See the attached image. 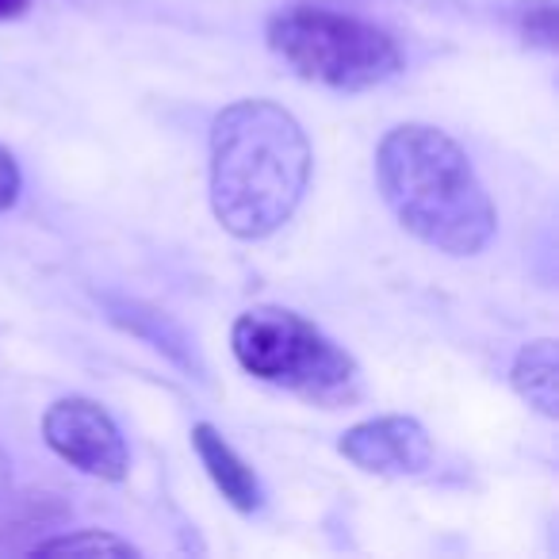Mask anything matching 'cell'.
<instances>
[{"label": "cell", "instance_id": "1", "mask_svg": "<svg viewBox=\"0 0 559 559\" xmlns=\"http://www.w3.org/2000/svg\"><path fill=\"white\" fill-rule=\"evenodd\" d=\"M311 185V142L272 100H234L211 123V211L226 234L261 241L296 215Z\"/></svg>", "mask_w": 559, "mask_h": 559}, {"label": "cell", "instance_id": "2", "mask_svg": "<svg viewBox=\"0 0 559 559\" xmlns=\"http://www.w3.org/2000/svg\"><path fill=\"white\" fill-rule=\"evenodd\" d=\"M376 180L391 215L429 249L475 257L498 230L495 203L467 154L444 131L403 123L376 150Z\"/></svg>", "mask_w": 559, "mask_h": 559}, {"label": "cell", "instance_id": "3", "mask_svg": "<svg viewBox=\"0 0 559 559\" xmlns=\"http://www.w3.org/2000/svg\"><path fill=\"white\" fill-rule=\"evenodd\" d=\"M230 349L253 380L314 406H349L360 395V368L334 337L284 307H253L230 330Z\"/></svg>", "mask_w": 559, "mask_h": 559}, {"label": "cell", "instance_id": "4", "mask_svg": "<svg viewBox=\"0 0 559 559\" xmlns=\"http://www.w3.org/2000/svg\"><path fill=\"white\" fill-rule=\"evenodd\" d=\"M264 39L304 81L337 93H365L403 70V50L383 27L314 4L276 12Z\"/></svg>", "mask_w": 559, "mask_h": 559}, {"label": "cell", "instance_id": "5", "mask_svg": "<svg viewBox=\"0 0 559 559\" xmlns=\"http://www.w3.org/2000/svg\"><path fill=\"white\" fill-rule=\"evenodd\" d=\"M43 437L66 464L93 475V479L119 483L131 467V452H127L116 418L85 395L50 403L43 414Z\"/></svg>", "mask_w": 559, "mask_h": 559}, {"label": "cell", "instance_id": "6", "mask_svg": "<svg viewBox=\"0 0 559 559\" xmlns=\"http://www.w3.org/2000/svg\"><path fill=\"white\" fill-rule=\"evenodd\" d=\"M349 464H357L368 475H421L433 464V441H429L426 426L406 414H383V418L357 421L345 429L337 441Z\"/></svg>", "mask_w": 559, "mask_h": 559}, {"label": "cell", "instance_id": "7", "mask_svg": "<svg viewBox=\"0 0 559 559\" xmlns=\"http://www.w3.org/2000/svg\"><path fill=\"white\" fill-rule=\"evenodd\" d=\"M192 449H195V456H200V464L207 467L211 483L223 490V498L234 510H241V513L261 510V502H264L261 479H257L253 467L226 444V437L218 433L215 426H207V421L192 426Z\"/></svg>", "mask_w": 559, "mask_h": 559}, {"label": "cell", "instance_id": "8", "mask_svg": "<svg viewBox=\"0 0 559 559\" xmlns=\"http://www.w3.org/2000/svg\"><path fill=\"white\" fill-rule=\"evenodd\" d=\"M556 376H559V353L551 337H536V342L521 345L510 368L513 391H518L536 414H544V418H556L559 414Z\"/></svg>", "mask_w": 559, "mask_h": 559}, {"label": "cell", "instance_id": "9", "mask_svg": "<svg viewBox=\"0 0 559 559\" xmlns=\"http://www.w3.org/2000/svg\"><path fill=\"white\" fill-rule=\"evenodd\" d=\"M35 556H139L131 540H119L100 528H78V533L47 536L32 544Z\"/></svg>", "mask_w": 559, "mask_h": 559}, {"label": "cell", "instance_id": "10", "mask_svg": "<svg viewBox=\"0 0 559 559\" xmlns=\"http://www.w3.org/2000/svg\"><path fill=\"white\" fill-rule=\"evenodd\" d=\"M525 39L556 50V0H533L525 12Z\"/></svg>", "mask_w": 559, "mask_h": 559}, {"label": "cell", "instance_id": "11", "mask_svg": "<svg viewBox=\"0 0 559 559\" xmlns=\"http://www.w3.org/2000/svg\"><path fill=\"white\" fill-rule=\"evenodd\" d=\"M20 188H24V177H20V165L9 150L0 146V211L16 207L20 200Z\"/></svg>", "mask_w": 559, "mask_h": 559}, {"label": "cell", "instance_id": "12", "mask_svg": "<svg viewBox=\"0 0 559 559\" xmlns=\"http://www.w3.org/2000/svg\"><path fill=\"white\" fill-rule=\"evenodd\" d=\"M12 498V460H9V452L0 449V506L9 502Z\"/></svg>", "mask_w": 559, "mask_h": 559}, {"label": "cell", "instance_id": "13", "mask_svg": "<svg viewBox=\"0 0 559 559\" xmlns=\"http://www.w3.org/2000/svg\"><path fill=\"white\" fill-rule=\"evenodd\" d=\"M27 9H32V0H0V24H4V20L24 16Z\"/></svg>", "mask_w": 559, "mask_h": 559}]
</instances>
